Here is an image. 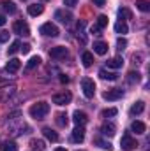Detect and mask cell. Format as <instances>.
<instances>
[{
    "label": "cell",
    "instance_id": "obj_1",
    "mask_svg": "<svg viewBox=\"0 0 150 151\" xmlns=\"http://www.w3.org/2000/svg\"><path fill=\"white\" fill-rule=\"evenodd\" d=\"M50 113V104L48 102H37L30 107V116L36 119H44V116Z\"/></svg>",
    "mask_w": 150,
    "mask_h": 151
},
{
    "label": "cell",
    "instance_id": "obj_2",
    "mask_svg": "<svg viewBox=\"0 0 150 151\" xmlns=\"http://www.w3.org/2000/svg\"><path fill=\"white\" fill-rule=\"evenodd\" d=\"M81 90H83V93H85L87 99H92V97L95 95V83H94L90 77H85V79L81 81Z\"/></svg>",
    "mask_w": 150,
    "mask_h": 151
},
{
    "label": "cell",
    "instance_id": "obj_3",
    "mask_svg": "<svg viewBox=\"0 0 150 151\" xmlns=\"http://www.w3.org/2000/svg\"><path fill=\"white\" fill-rule=\"evenodd\" d=\"M51 100H53V104H57V106H67V104L73 100V95H71L69 91H62V93H55Z\"/></svg>",
    "mask_w": 150,
    "mask_h": 151
},
{
    "label": "cell",
    "instance_id": "obj_4",
    "mask_svg": "<svg viewBox=\"0 0 150 151\" xmlns=\"http://www.w3.org/2000/svg\"><path fill=\"white\" fill-rule=\"evenodd\" d=\"M120 146H122V150L124 151H133L136 146H138V142H136L129 134H124L122 139H120Z\"/></svg>",
    "mask_w": 150,
    "mask_h": 151
},
{
    "label": "cell",
    "instance_id": "obj_5",
    "mask_svg": "<svg viewBox=\"0 0 150 151\" xmlns=\"http://www.w3.org/2000/svg\"><path fill=\"white\" fill-rule=\"evenodd\" d=\"M12 30H14V34H18V35H30V28H28V25H27L23 19L14 21Z\"/></svg>",
    "mask_w": 150,
    "mask_h": 151
},
{
    "label": "cell",
    "instance_id": "obj_6",
    "mask_svg": "<svg viewBox=\"0 0 150 151\" xmlns=\"http://www.w3.org/2000/svg\"><path fill=\"white\" fill-rule=\"evenodd\" d=\"M39 32H41L42 35H46V37H57V35H58V28H57L53 23H44V25H41Z\"/></svg>",
    "mask_w": 150,
    "mask_h": 151
},
{
    "label": "cell",
    "instance_id": "obj_7",
    "mask_svg": "<svg viewBox=\"0 0 150 151\" xmlns=\"http://www.w3.org/2000/svg\"><path fill=\"white\" fill-rule=\"evenodd\" d=\"M122 97H124V90H120V88H111V90H108V91L103 93L104 100H118Z\"/></svg>",
    "mask_w": 150,
    "mask_h": 151
},
{
    "label": "cell",
    "instance_id": "obj_8",
    "mask_svg": "<svg viewBox=\"0 0 150 151\" xmlns=\"http://www.w3.org/2000/svg\"><path fill=\"white\" fill-rule=\"evenodd\" d=\"M50 56H51V58H55V60L66 58V56H67V47H62V46L51 47V49H50Z\"/></svg>",
    "mask_w": 150,
    "mask_h": 151
},
{
    "label": "cell",
    "instance_id": "obj_9",
    "mask_svg": "<svg viewBox=\"0 0 150 151\" xmlns=\"http://www.w3.org/2000/svg\"><path fill=\"white\" fill-rule=\"evenodd\" d=\"M55 18H57L58 21H62L64 25H67V23H71V21H73V14H71L69 11H62V9L55 12Z\"/></svg>",
    "mask_w": 150,
    "mask_h": 151
},
{
    "label": "cell",
    "instance_id": "obj_10",
    "mask_svg": "<svg viewBox=\"0 0 150 151\" xmlns=\"http://www.w3.org/2000/svg\"><path fill=\"white\" fill-rule=\"evenodd\" d=\"M0 11L5 12V14H14L16 12V5L11 0H2L0 2Z\"/></svg>",
    "mask_w": 150,
    "mask_h": 151
},
{
    "label": "cell",
    "instance_id": "obj_11",
    "mask_svg": "<svg viewBox=\"0 0 150 151\" xmlns=\"http://www.w3.org/2000/svg\"><path fill=\"white\" fill-rule=\"evenodd\" d=\"M20 67H21V62H20L18 58H12V60H9V62H7L5 70H7L9 74H14V72H18V70H20Z\"/></svg>",
    "mask_w": 150,
    "mask_h": 151
},
{
    "label": "cell",
    "instance_id": "obj_12",
    "mask_svg": "<svg viewBox=\"0 0 150 151\" xmlns=\"http://www.w3.org/2000/svg\"><path fill=\"white\" fill-rule=\"evenodd\" d=\"M115 132H117V127H115L113 123H104V125L101 127V134H103L104 137H113Z\"/></svg>",
    "mask_w": 150,
    "mask_h": 151
},
{
    "label": "cell",
    "instance_id": "obj_13",
    "mask_svg": "<svg viewBox=\"0 0 150 151\" xmlns=\"http://www.w3.org/2000/svg\"><path fill=\"white\" fill-rule=\"evenodd\" d=\"M83 139H85V128L76 125V128L73 130V141L74 142H83Z\"/></svg>",
    "mask_w": 150,
    "mask_h": 151
},
{
    "label": "cell",
    "instance_id": "obj_14",
    "mask_svg": "<svg viewBox=\"0 0 150 151\" xmlns=\"http://www.w3.org/2000/svg\"><path fill=\"white\" fill-rule=\"evenodd\" d=\"M73 119H74L76 125H79V127H83L87 121H88V118H87V114L83 113V111H74L73 114Z\"/></svg>",
    "mask_w": 150,
    "mask_h": 151
},
{
    "label": "cell",
    "instance_id": "obj_15",
    "mask_svg": "<svg viewBox=\"0 0 150 151\" xmlns=\"http://www.w3.org/2000/svg\"><path fill=\"white\" fill-rule=\"evenodd\" d=\"M131 130H133L134 134L141 135V134H145L147 127H145V123H143V121H133V125H131Z\"/></svg>",
    "mask_w": 150,
    "mask_h": 151
},
{
    "label": "cell",
    "instance_id": "obj_16",
    "mask_svg": "<svg viewBox=\"0 0 150 151\" xmlns=\"http://www.w3.org/2000/svg\"><path fill=\"white\" fill-rule=\"evenodd\" d=\"M42 134H44V137L48 139V141H51V142H57L58 141V134L55 132V130H51V128H42Z\"/></svg>",
    "mask_w": 150,
    "mask_h": 151
},
{
    "label": "cell",
    "instance_id": "obj_17",
    "mask_svg": "<svg viewBox=\"0 0 150 151\" xmlns=\"http://www.w3.org/2000/svg\"><path fill=\"white\" fill-rule=\"evenodd\" d=\"M94 51H95L97 55H106V53H108V44L103 42V40H99V42L94 44Z\"/></svg>",
    "mask_w": 150,
    "mask_h": 151
},
{
    "label": "cell",
    "instance_id": "obj_18",
    "mask_svg": "<svg viewBox=\"0 0 150 151\" xmlns=\"http://www.w3.org/2000/svg\"><path fill=\"white\" fill-rule=\"evenodd\" d=\"M39 63H41V58L39 56H32L28 62H27V67H25V72H30V70H34L36 67H39Z\"/></svg>",
    "mask_w": 150,
    "mask_h": 151
},
{
    "label": "cell",
    "instance_id": "obj_19",
    "mask_svg": "<svg viewBox=\"0 0 150 151\" xmlns=\"http://www.w3.org/2000/svg\"><path fill=\"white\" fill-rule=\"evenodd\" d=\"M94 144L95 146H99V148H103V150H113V146H111V142H108V141H104L103 137H95L94 139Z\"/></svg>",
    "mask_w": 150,
    "mask_h": 151
},
{
    "label": "cell",
    "instance_id": "obj_20",
    "mask_svg": "<svg viewBox=\"0 0 150 151\" xmlns=\"http://www.w3.org/2000/svg\"><path fill=\"white\" fill-rule=\"evenodd\" d=\"M122 65H124V60H122L120 56H113V58L108 60V67H110V69H120Z\"/></svg>",
    "mask_w": 150,
    "mask_h": 151
},
{
    "label": "cell",
    "instance_id": "obj_21",
    "mask_svg": "<svg viewBox=\"0 0 150 151\" xmlns=\"http://www.w3.org/2000/svg\"><path fill=\"white\" fill-rule=\"evenodd\" d=\"M42 11H44V7H42L41 4H32V5H28V14H30V16H39V14H42Z\"/></svg>",
    "mask_w": 150,
    "mask_h": 151
},
{
    "label": "cell",
    "instance_id": "obj_22",
    "mask_svg": "<svg viewBox=\"0 0 150 151\" xmlns=\"http://www.w3.org/2000/svg\"><path fill=\"white\" fill-rule=\"evenodd\" d=\"M2 151H18V144L14 141H4L2 146H0Z\"/></svg>",
    "mask_w": 150,
    "mask_h": 151
},
{
    "label": "cell",
    "instance_id": "obj_23",
    "mask_svg": "<svg viewBox=\"0 0 150 151\" xmlns=\"http://www.w3.org/2000/svg\"><path fill=\"white\" fill-rule=\"evenodd\" d=\"M115 32H117V34H122V35L127 34V32H129L127 23H125V21H117V23H115Z\"/></svg>",
    "mask_w": 150,
    "mask_h": 151
},
{
    "label": "cell",
    "instance_id": "obj_24",
    "mask_svg": "<svg viewBox=\"0 0 150 151\" xmlns=\"http://www.w3.org/2000/svg\"><path fill=\"white\" fill-rule=\"evenodd\" d=\"M99 76H101L103 79H108V81H115V79L118 77L117 72H110V70H106V69H101V70H99Z\"/></svg>",
    "mask_w": 150,
    "mask_h": 151
},
{
    "label": "cell",
    "instance_id": "obj_25",
    "mask_svg": "<svg viewBox=\"0 0 150 151\" xmlns=\"http://www.w3.org/2000/svg\"><path fill=\"white\" fill-rule=\"evenodd\" d=\"M81 62H83V65H85V67H90V65L94 63V55H92V53H88V51H85V53L81 55Z\"/></svg>",
    "mask_w": 150,
    "mask_h": 151
},
{
    "label": "cell",
    "instance_id": "obj_26",
    "mask_svg": "<svg viewBox=\"0 0 150 151\" xmlns=\"http://www.w3.org/2000/svg\"><path fill=\"white\" fill-rule=\"evenodd\" d=\"M143 111H145V102H141V100H140V102H136V104L131 107V114H133V116L141 114Z\"/></svg>",
    "mask_w": 150,
    "mask_h": 151
},
{
    "label": "cell",
    "instance_id": "obj_27",
    "mask_svg": "<svg viewBox=\"0 0 150 151\" xmlns=\"http://www.w3.org/2000/svg\"><path fill=\"white\" fill-rule=\"evenodd\" d=\"M30 146H32L36 151H44L46 150V144H44V141H41V139H32V141H30Z\"/></svg>",
    "mask_w": 150,
    "mask_h": 151
},
{
    "label": "cell",
    "instance_id": "obj_28",
    "mask_svg": "<svg viewBox=\"0 0 150 151\" xmlns=\"http://www.w3.org/2000/svg\"><path fill=\"white\" fill-rule=\"evenodd\" d=\"M67 123H69V118H67V114H66V113L57 114V125H58V127H67Z\"/></svg>",
    "mask_w": 150,
    "mask_h": 151
},
{
    "label": "cell",
    "instance_id": "obj_29",
    "mask_svg": "<svg viewBox=\"0 0 150 151\" xmlns=\"http://www.w3.org/2000/svg\"><path fill=\"white\" fill-rule=\"evenodd\" d=\"M118 18H120V21H124V19H131V18H133V14H131V11H129V9L122 7V9H118Z\"/></svg>",
    "mask_w": 150,
    "mask_h": 151
},
{
    "label": "cell",
    "instance_id": "obj_30",
    "mask_svg": "<svg viewBox=\"0 0 150 151\" xmlns=\"http://www.w3.org/2000/svg\"><path fill=\"white\" fill-rule=\"evenodd\" d=\"M14 90H16L14 86H9V88H4V90L0 91V100H5L7 97H11V95L14 93Z\"/></svg>",
    "mask_w": 150,
    "mask_h": 151
},
{
    "label": "cell",
    "instance_id": "obj_31",
    "mask_svg": "<svg viewBox=\"0 0 150 151\" xmlns=\"http://www.w3.org/2000/svg\"><path fill=\"white\" fill-rule=\"evenodd\" d=\"M136 7H138L140 11H143V12H149V11H150V4H149V2H145V0L136 2Z\"/></svg>",
    "mask_w": 150,
    "mask_h": 151
},
{
    "label": "cell",
    "instance_id": "obj_32",
    "mask_svg": "<svg viewBox=\"0 0 150 151\" xmlns=\"http://www.w3.org/2000/svg\"><path fill=\"white\" fill-rule=\"evenodd\" d=\"M97 27L103 30L104 27H108V16H104V14H101L99 18H97Z\"/></svg>",
    "mask_w": 150,
    "mask_h": 151
},
{
    "label": "cell",
    "instance_id": "obj_33",
    "mask_svg": "<svg viewBox=\"0 0 150 151\" xmlns=\"http://www.w3.org/2000/svg\"><path fill=\"white\" fill-rule=\"evenodd\" d=\"M20 44H21L20 40H14V42L11 44V47L7 49V53H9V55H14V53H18V51H20Z\"/></svg>",
    "mask_w": 150,
    "mask_h": 151
},
{
    "label": "cell",
    "instance_id": "obj_34",
    "mask_svg": "<svg viewBox=\"0 0 150 151\" xmlns=\"http://www.w3.org/2000/svg\"><path fill=\"white\" fill-rule=\"evenodd\" d=\"M125 46H127V40H125V39H118V40H117V49H118V51H124Z\"/></svg>",
    "mask_w": 150,
    "mask_h": 151
},
{
    "label": "cell",
    "instance_id": "obj_35",
    "mask_svg": "<svg viewBox=\"0 0 150 151\" xmlns=\"http://www.w3.org/2000/svg\"><path fill=\"white\" fill-rule=\"evenodd\" d=\"M140 79H141V76H140V72H129V81H131V83H134V81L138 83Z\"/></svg>",
    "mask_w": 150,
    "mask_h": 151
},
{
    "label": "cell",
    "instance_id": "obj_36",
    "mask_svg": "<svg viewBox=\"0 0 150 151\" xmlns=\"http://www.w3.org/2000/svg\"><path fill=\"white\" fill-rule=\"evenodd\" d=\"M115 114H117V109H104V111H103V118H111V116H115Z\"/></svg>",
    "mask_w": 150,
    "mask_h": 151
},
{
    "label": "cell",
    "instance_id": "obj_37",
    "mask_svg": "<svg viewBox=\"0 0 150 151\" xmlns=\"http://www.w3.org/2000/svg\"><path fill=\"white\" fill-rule=\"evenodd\" d=\"M7 40H9V32L0 30V42H7Z\"/></svg>",
    "mask_w": 150,
    "mask_h": 151
},
{
    "label": "cell",
    "instance_id": "obj_38",
    "mask_svg": "<svg viewBox=\"0 0 150 151\" xmlns=\"http://www.w3.org/2000/svg\"><path fill=\"white\" fill-rule=\"evenodd\" d=\"M90 34H94V35H101V28H99L97 25H94V27L90 28Z\"/></svg>",
    "mask_w": 150,
    "mask_h": 151
},
{
    "label": "cell",
    "instance_id": "obj_39",
    "mask_svg": "<svg viewBox=\"0 0 150 151\" xmlns=\"http://www.w3.org/2000/svg\"><path fill=\"white\" fill-rule=\"evenodd\" d=\"M20 51H21V53H28V51H30V44H23V46L20 44Z\"/></svg>",
    "mask_w": 150,
    "mask_h": 151
},
{
    "label": "cell",
    "instance_id": "obj_40",
    "mask_svg": "<svg viewBox=\"0 0 150 151\" xmlns=\"http://www.w3.org/2000/svg\"><path fill=\"white\" fill-rule=\"evenodd\" d=\"M76 4H78V0H64V5H67V7H74Z\"/></svg>",
    "mask_w": 150,
    "mask_h": 151
},
{
    "label": "cell",
    "instance_id": "obj_41",
    "mask_svg": "<svg viewBox=\"0 0 150 151\" xmlns=\"http://www.w3.org/2000/svg\"><path fill=\"white\" fill-rule=\"evenodd\" d=\"M94 2V5H97V7H103L104 4H106V0H92Z\"/></svg>",
    "mask_w": 150,
    "mask_h": 151
},
{
    "label": "cell",
    "instance_id": "obj_42",
    "mask_svg": "<svg viewBox=\"0 0 150 151\" xmlns=\"http://www.w3.org/2000/svg\"><path fill=\"white\" fill-rule=\"evenodd\" d=\"M60 83H64V84H66V83H69V77H67V76H60Z\"/></svg>",
    "mask_w": 150,
    "mask_h": 151
},
{
    "label": "cell",
    "instance_id": "obj_43",
    "mask_svg": "<svg viewBox=\"0 0 150 151\" xmlns=\"http://www.w3.org/2000/svg\"><path fill=\"white\" fill-rule=\"evenodd\" d=\"M5 21H7V19H5V16H4V14H0V27H4V25H5Z\"/></svg>",
    "mask_w": 150,
    "mask_h": 151
},
{
    "label": "cell",
    "instance_id": "obj_44",
    "mask_svg": "<svg viewBox=\"0 0 150 151\" xmlns=\"http://www.w3.org/2000/svg\"><path fill=\"white\" fill-rule=\"evenodd\" d=\"M55 151H67V150H66V148H57Z\"/></svg>",
    "mask_w": 150,
    "mask_h": 151
},
{
    "label": "cell",
    "instance_id": "obj_45",
    "mask_svg": "<svg viewBox=\"0 0 150 151\" xmlns=\"http://www.w3.org/2000/svg\"><path fill=\"white\" fill-rule=\"evenodd\" d=\"M42 2H48V0H42Z\"/></svg>",
    "mask_w": 150,
    "mask_h": 151
}]
</instances>
